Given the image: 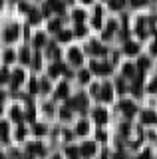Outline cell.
<instances>
[{
	"label": "cell",
	"mask_w": 157,
	"mask_h": 159,
	"mask_svg": "<svg viewBox=\"0 0 157 159\" xmlns=\"http://www.w3.org/2000/svg\"><path fill=\"white\" fill-rule=\"evenodd\" d=\"M68 56H70V62L74 64V66H80L82 60H84V58H82V52H80V50H76V48H72Z\"/></svg>",
	"instance_id": "6da1fadb"
},
{
	"label": "cell",
	"mask_w": 157,
	"mask_h": 159,
	"mask_svg": "<svg viewBox=\"0 0 157 159\" xmlns=\"http://www.w3.org/2000/svg\"><path fill=\"white\" fill-rule=\"evenodd\" d=\"M119 109L125 113L127 117H131V116L135 113V106H133L131 102H121V103H119Z\"/></svg>",
	"instance_id": "7a4b0ae2"
},
{
	"label": "cell",
	"mask_w": 157,
	"mask_h": 159,
	"mask_svg": "<svg viewBox=\"0 0 157 159\" xmlns=\"http://www.w3.org/2000/svg\"><path fill=\"white\" fill-rule=\"evenodd\" d=\"M4 38H6V42H14L18 38V26H10L4 32Z\"/></svg>",
	"instance_id": "3957f363"
},
{
	"label": "cell",
	"mask_w": 157,
	"mask_h": 159,
	"mask_svg": "<svg viewBox=\"0 0 157 159\" xmlns=\"http://www.w3.org/2000/svg\"><path fill=\"white\" fill-rule=\"evenodd\" d=\"M80 153H82V155H86V157H92L96 153V145H94V143H84L82 149H80Z\"/></svg>",
	"instance_id": "277c9868"
},
{
	"label": "cell",
	"mask_w": 157,
	"mask_h": 159,
	"mask_svg": "<svg viewBox=\"0 0 157 159\" xmlns=\"http://www.w3.org/2000/svg\"><path fill=\"white\" fill-rule=\"evenodd\" d=\"M92 70H94L96 74H110V66L107 64H96V62H92Z\"/></svg>",
	"instance_id": "5b68a950"
},
{
	"label": "cell",
	"mask_w": 157,
	"mask_h": 159,
	"mask_svg": "<svg viewBox=\"0 0 157 159\" xmlns=\"http://www.w3.org/2000/svg\"><path fill=\"white\" fill-rule=\"evenodd\" d=\"M48 6H50L52 10H56L58 14L64 12V2H62V0H48Z\"/></svg>",
	"instance_id": "8992f818"
},
{
	"label": "cell",
	"mask_w": 157,
	"mask_h": 159,
	"mask_svg": "<svg viewBox=\"0 0 157 159\" xmlns=\"http://www.w3.org/2000/svg\"><path fill=\"white\" fill-rule=\"evenodd\" d=\"M111 96H114V93H111V86H105L101 88V99H104V102H111Z\"/></svg>",
	"instance_id": "52a82bcc"
},
{
	"label": "cell",
	"mask_w": 157,
	"mask_h": 159,
	"mask_svg": "<svg viewBox=\"0 0 157 159\" xmlns=\"http://www.w3.org/2000/svg\"><path fill=\"white\" fill-rule=\"evenodd\" d=\"M22 80H24V72H22V70H16V72H14V76H12V86L16 88Z\"/></svg>",
	"instance_id": "ba28073f"
},
{
	"label": "cell",
	"mask_w": 157,
	"mask_h": 159,
	"mask_svg": "<svg viewBox=\"0 0 157 159\" xmlns=\"http://www.w3.org/2000/svg\"><path fill=\"white\" fill-rule=\"evenodd\" d=\"M94 117H96L97 123H104L105 119H107V113L104 111V109H96V111H94Z\"/></svg>",
	"instance_id": "9c48e42d"
},
{
	"label": "cell",
	"mask_w": 157,
	"mask_h": 159,
	"mask_svg": "<svg viewBox=\"0 0 157 159\" xmlns=\"http://www.w3.org/2000/svg\"><path fill=\"white\" fill-rule=\"evenodd\" d=\"M90 52L92 54H105V48H101L97 42H92L90 44Z\"/></svg>",
	"instance_id": "30bf717a"
},
{
	"label": "cell",
	"mask_w": 157,
	"mask_h": 159,
	"mask_svg": "<svg viewBox=\"0 0 157 159\" xmlns=\"http://www.w3.org/2000/svg\"><path fill=\"white\" fill-rule=\"evenodd\" d=\"M137 50H139V46H137V44H133V42H127V44H125V52L131 54V56H133V54H137Z\"/></svg>",
	"instance_id": "8fae6325"
},
{
	"label": "cell",
	"mask_w": 157,
	"mask_h": 159,
	"mask_svg": "<svg viewBox=\"0 0 157 159\" xmlns=\"http://www.w3.org/2000/svg\"><path fill=\"white\" fill-rule=\"evenodd\" d=\"M94 26L101 28V8H96V16H94Z\"/></svg>",
	"instance_id": "7c38bea8"
},
{
	"label": "cell",
	"mask_w": 157,
	"mask_h": 159,
	"mask_svg": "<svg viewBox=\"0 0 157 159\" xmlns=\"http://www.w3.org/2000/svg\"><path fill=\"white\" fill-rule=\"evenodd\" d=\"M60 72H64V66H62V64H56V66L50 68V76H52V78H54V76H60Z\"/></svg>",
	"instance_id": "4fadbf2b"
},
{
	"label": "cell",
	"mask_w": 157,
	"mask_h": 159,
	"mask_svg": "<svg viewBox=\"0 0 157 159\" xmlns=\"http://www.w3.org/2000/svg\"><path fill=\"white\" fill-rule=\"evenodd\" d=\"M66 96H68V86L62 84V86L58 88V92H56V98H66Z\"/></svg>",
	"instance_id": "5bb4252c"
},
{
	"label": "cell",
	"mask_w": 157,
	"mask_h": 159,
	"mask_svg": "<svg viewBox=\"0 0 157 159\" xmlns=\"http://www.w3.org/2000/svg\"><path fill=\"white\" fill-rule=\"evenodd\" d=\"M8 80H10V74H8V70H0V84H6Z\"/></svg>",
	"instance_id": "9a60e30c"
},
{
	"label": "cell",
	"mask_w": 157,
	"mask_h": 159,
	"mask_svg": "<svg viewBox=\"0 0 157 159\" xmlns=\"http://www.w3.org/2000/svg\"><path fill=\"white\" fill-rule=\"evenodd\" d=\"M80 135H84V133H87V121H80L78 123V129H76Z\"/></svg>",
	"instance_id": "2e32d148"
},
{
	"label": "cell",
	"mask_w": 157,
	"mask_h": 159,
	"mask_svg": "<svg viewBox=\"0 0 157 159\" xmlns=\"http://www.w3.org/2000/svg\"><path fill=\"white\" fill-rule=\"evenodd\" d=\"M155 119H157V116H155L153 111H145V113H143V121H145V123H149V121H155Z\"/></svg>",
	"instance_id": "e0dca14e"
},
{
	"label": "cell",
	"mask_w": 157,
	"mask_h": 159,
	"mask_svg": "<svg viewBox=\"0 0 157 159\" xmlns=\"http://www.w3.org/2000/svg\"><path fill=\"white\" fill-rule=\"evenodd\" d=\"M28 151H30V153H40V155H42L44 149H42V145H38V143H32V145L28 147Z\"/></svg>",
	"instance_id": "ac0fdd59"
},
{
	"label": "cell",
	"mask_w": 157,
	"mask_h": 159,
	"mask_svg": "<svg viewBox=\"0 0 157 159\" xmlns=\"http://www.w3.org/2000/svg\"><path fill=\"white\" fill-rule=\"evenodd\" d=\"M137 68L143 72L145 68H149V60H147V58H139V62H137Z\"/></svg>",
	"instance_id": "d6986e66"
},
{
	"label": "cell",
	"mask_w": 157,
	"mask_h": 159,
	"mask_svg": "<svg viewBox=\"0 0 157 159\" xmlns=\"http://www.w3.org/2000/svg\"><path fill=\"white\" fill-rule=\"evenodd\" d=\"M6 135H8V123H0V137L2 139H6Z\"/></svg>",
	"instance_id": "ffe728a7"
},
{
	"label": "cell",
	"mask_w": 157,
	"mask_h": 159,
	"mask_svg": "<svg viewBox=\"0 0 157 159\" xmlns=\"http://www.w3.org/2000/svg\"><path fill=\"white\" fill-rule=\"evenodd\" d=\"M34 44H36V46H44V44H46V38H44V34H36V38H34Z\"/></svg>",
	"instance_id": "44dd1931"
},
{
	"label": "cell",
	"mask_w": 157,
	"mask_h": 159,
	"mask_svg": "<svg viewBox=\"0 0 157 159\" xmlns=\"http://www.w3.org/2000/svg\"><path fill=\"white\" fill-rule=\"evenodd\" d=\"M30 22H32V24L40 22V12H36V10H30Z\"/></svg>",
	"instance_id": "7402d4cb"
},
{
	"label": "cell",
	"mask_w": 157,
	"mask_h": 159,
	"mask_svg": "<svg viewBox=\"0 0 157 159\" xmlns=\"http://www.w3.org/2000/svg\"><path fill=\"white\" fill-rule=\"evenodd\" d=\"M58 38H60L62 42H68V40L72 38V32H68V30H62V32H60V36H58Z\"/></svg>",
	"instance_id": "603a6c76"
},
{
	"label": "cell",
	"mask_w": 157,
	"mask_h": 159,
	"mask_svg": "<svg viewBox=\"0 0 157 159\" xmlns=\"http://www.w3.org/2000/svg\"><path fill=\"white\" fill-rule=\"evenodd\" d=\"M14 58H16V56H14V52H12V50H8V52L4 54V62H6V64L14 62Z\"/></svg>",
	"instance_id": "cb8c5ba5"
},
{
	"label": "cell",
	"mask_w": 157,
	"mask_h": 159,
	"mask_svg": "<svg viewBox=\"0 0 157 159\" xmlns=\"http://www.w3.org/2000/svg\"><path fill=\"white\" fill-rule=\"evenodd\" d=\"M123 2H125V0H111V2H110V6L114 8V10H117V8H121V6H123Z\"/></svg>",
	"instance_id": "d4e9b609"
},
{
	"label": "cell",
	"mask_w": 157,
	"mask_h": 159,
	"mask_svg": "<svg viewBox=\"0 0 157 159\" xmlns=\"http://www.w3.org/2000/svg\"><path fill=\"white\" fill-rule=\"evenodd\" d=\"M50 32H58V30H60V20H54V22H50Z\"/></svg>",
	"instance_id": "484cf974"
},
{
	"label": "cell",
	"mask_w": 157,
	"mask_h": 159,
	"mask_svg": "<svg viewBox=\"0 0 157 159\" xmlns=\"http://www.w3.org/2000/svg\"><path fill=\"white\" fill-rule=\"evenodd\" d=\"M20 60H22V62H30V52H28V50H22V52H20Z\"/></svg>",
	"instance_id": "4316f807"
},
{
	"label": "cell",
	"mask_w": 157,
	"mask_h": 159,
	"mask_svg": "<svg viewBox=\"0 0 157 159\" xmlns=\"http://www.w3.org/2000/svg\"><path fill=\"white\" fill-rule=\"evenodd\" d=\"M123 74H125V76H133V74H135V68L131 66V64H127V66L123 68Z\"/></svg>",
	"instance_id": "83f0119b"
},
{
	"label": "cell",
	"mask_w": 157,
	"mask_h": 159,
	"mask_svg": "<svg viewBox=\"0 0 157 159\" xmlns=\"http://www.w3.org/2000/svg\"><path fill=\"white\" fill-rule=\"evenodd\" d=\"M68 155H70V159H78V157H80L76 147H68Z\"/></svg>",
	"instance_id": "f1b7e54d"
},
{
	"label": "cell",
	"mask_w": 157,
	"mask_h": 159,
	"mask_svg": "<svg viewBox=\"0 0 157 159\" xmlns=\"http://www.w3.org/2000/svg\"><path fill=\"white\" fill-rule=\"evenodd\" d=\"M84 16H86V14L82 12V10H76V12H74V20H76V22H82Z\"/></svg>",
	"instance_id": "f546056e"
},
{
	"label": "cell",
	"mask_w": 157,
	"mask_h": 159,
	"mask_svg": "<svg viewBox=\"0 0 157 159\" xmlns=\"http://www.w3.org/2000/svg\"><path fill=\"white\" fill-rule=\"evenodd\" d=\"M12 117L16 119V121H20V119H22V116H20V109H18V107H14V109H12Z\"/></svg>",
	"instance_id": "4dcf8cb0"
},
{
	"label": "cell",
	"mask_w": 157,
	"mask_h": 159,
	"mask_svg": "<svg viewBox=\"0 0 157 159\" xmlns=\"http://www.w3.org/2000/svg\"><path fill=\"white\" fill-rule=\"evenodd\" d=\"M80 80H82V82H87V80H90V72H86V70H84V72H80Z\"/></svg>",
	"instance_id": "1f68e13d"
},
{
	"label": "cell",
	"mask_w": 157,
	"mask_h": 159,
	"mask_svg": "<svg viewBox=\"0 0 157 159\" xmlns=\"http://www.w3.org/2000/svg\"><path fill=\"white\" fill-rule=\"evenodd\" d=\"M30 92H32V93L38 92V82H36V80H32V82H30Z\"/></svg>",
	"instance_id": "d6a6232c"
},
{
	"label": "cell",
	"mask_w": 157,
	"mask_h": 159,
	"mask_svg": "<svg viewBox=\"0 0 157 159\" xmlns=\"http://www.w3.org/2000/svg\"><path fill=\"white\" fill-rule=\"evenodd\" d=\"M76 34H78V36H84V34H86V28L82 26V24H78V28H76Z\"/></svg>",
	"instance_id": "836d02e7"
},
{
	"label": "cell",
	"mask_w": 157,
	"mask_h": 159,
	"mask_svg": "<svg viewBox=\"0 0 157 159\" xmlns=\"http://www.w3.org/2000/svg\"><path fill=\"white\" fill-rule=\"evenodd\" d=\"M24 135H26V129H24V127H18L16 137H18V139H24Z\"/></svg>",
	"instance_id": "e575fe53"
},
{
	"label": "cell",
	"mask_w": 157,
	"mask_h": 159,
	"mask_svg": "<svg viewBox=\"0 0 157 159\" xmlns=\"http://www.w3.org/2000/svg\"><path fill=\"white\" fill-rule=\"evenodd\" d=\"M20 10H22V12H30V6H28V2H20Z\"/></svg>",
	"instance_id": "d590c367"
},
{
	"label": "cell",
	"mask_w": 157,
	"mask_h": 159,
	"mask_svg": "<svg viewBox=\"0 0 157 159\" xmlns=\"http://www.w3.org/2000/svg\"><path fill=\"white\" fill-rule=\"evenodd\" d=\"M34 68H40V54H36V56H34Z\"/></svg>",
	"instance_id": "8d00e7d4"
},
{
	"label": "cell",
	"mask_w": 157,
	"mask_h": 159,
	"mask_svg": "<svg viewBox=\"0 0 157 159\" xmlns=\"http://www.w3.org/2000/svg\"><path fill=\"white\" fill-rule=\"evenodd\" d=\"M131 4L133 6H143V4H147V0H131Z\"/></svg>",
	"instance_id": "74e56055"
},
{
	"label": "cell",
	"mask_w": 157,
	"mask_h": 159,
	"mask_svg": "<svg viewBox=\"0 0 157 159\" xmlns=\"http://www.w3.org/2000/svg\"><path fill=\"white\" fill-rule=\"evenodd\" d=\"M34 131H36L38 135H40V133H44V131H46V127H44V125H36V127H34Z\"/></svg>",
	"instance_id": "f35d334b"
},
{
	"label": "cell",
	"mask_w": 157,
	"mask_h": 159,
	"mask_svg": "<svg viewBox=\"0 0 157 159\" xmlns=\"http://www.w3.org/2000/svg\"><path fill=\"white\" fill-rule=\"evenodd\" d=\"M62 117H64V119L70 117V107H64V109H62Z\"/></svg>",
	"instance_id": "ab89813d"
},
{
	"label": "cell",
	"mask_w": 157,
	"mask_h": 159,
	"mask_svg": "<svg viewBox=\"0 0 157 159\" xmlns=\"http://www.w3.org/2000/svg\"><path fill=\"white\" fill-rule=\"evenodd\" d=\"M149 92H157V80H155V82H151V84H149Z\"/></svg>",
	"instance_id": "60d3db41"
},
{
	"label": "cell",
	"mask_w": 157,
	"mask_h": 159,
	"mask_svg": "<svg viewBox=\"0 0 157 159\" xmlns=\"http://www.w3.org/2000/svg\"><path fill=\"white\" fill-rule=\"evenodd\" d=\"M48 89H50V86H48V82L44 80V82H42V92H48Z\"/></svg>",
	"instance_id": "b9f144b4"
},
{
	"label": "cell",
	"mask_w": 157,
	"mask_h": 159,
	"mask_svg": "<svg viewBox=\"0 0 157 159\" xmlns=\"http://www.w3.org/2000/svg\"><path fill=\"white\" fill-rule=\"evenodd\" d=\"M151 54H157V40L153 42V46H151Z\"/></svg>",
	"instance_id": "7bdbcfd3"
},
{
	"label": "cell",
	"mask_w": 157,
	"mask_h": 159,
	"mask_svg": "<svg viewBox=\"0 0 157 159\" xmlns=\"http://www.w3.org/2000/svg\"><path fill=\"white\" fill-rule=\"evenodd\" d=\"M114 159H123V155H115V157H114Z\"/></svg>",
	"instance_id": "ee69618b"
},
{
	"label": "cell",
	"mask_w": 157,
	"mask_h": 159,
	"mask_svg": "<svg viewBox=\"0 0 157 159\" xmlns=\"http://www.w3.org/2000/svg\"><path fill=\"white\" fill-rule=\"evenodd\" d=\"M100 159H107V155H105V153H104V155H101V157H100Z\"/></svg>",
	"instance_id": "f6af8a7d"
},
{
	"label": "cell",
	"mask_w": 157,
	"mask_h": 159,
	"mask_svg": "<svg viewBox=\"0 0 157 159\" xmlns=\"http://www.w3.org/2000/svg\"><path fill=\"white\" fill-rule=\"evenodd\" d=\"M52 159H62V157H58V155H56V157H52Z\"/></svg>",
	"instance_id": "bcb514c9"
},
{
	"label": "cell",
	"mask_w": 157,
	"mask_h": 159,
	"mask_svg": "<svg viewBox=\"0 0 157 159\" xmlns=\"http://www.w3.org/2000/svg\"><path fill=\"white\" fill-rule=\"evenodd\" d=\"M84 2H90V0H84Z\"/></svg>",
	"instance_id": "7dc6e473"
},
{
	"label": "cell",
	"mask_w": 157,
	"mask_h": 159,
	"mask_svg": "<svg viewBox=\"0 0 157 159\" xmlns=\"http://www.w3.org/2000/svg\"><path fill=\"white\" fill-rule=\"evenodd\" d=\"M0 4H2V0H0Z\"/></svg>",
	"instance_id": "c3c4849f"
},
{
	"label": "cell",
	"mask_w": 157,
	"mask_h": 159,
	"mask_svg": "<svg viewBox=\"0 0 157 159\" xmlns=\"http://www.w3.org/2000/svg\"><path fill=\"white\" fill-rule=\"evenodd\" d=\"M0 159H2V155H0Z\"/></svg>",
	"instance_id": "681fc988"
},
{
	"label": "cell",
	"mask_w": 157,
	"mask_h": 159,
	"mask_svg": "<svg viewBox=\"0 0 157 159\" xmlns=\"http://www.w3.org/2000/svg\"><path fill=\"white\" fill-rule=\"evenodd\" d=\"M12 2H14V0H12Z\"/></svg>",
	"instance_id": "f907efd6"
}]
</instances>
